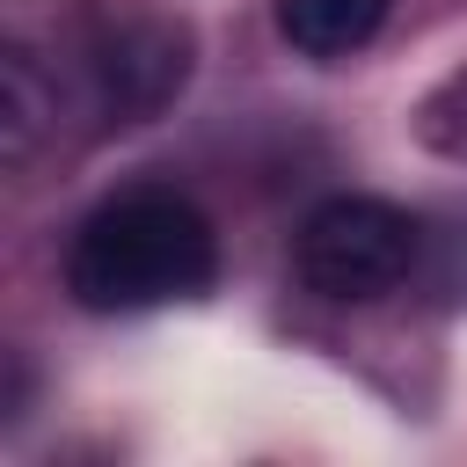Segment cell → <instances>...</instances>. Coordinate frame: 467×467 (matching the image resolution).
<instances>
[{
  "label": "cell",
  "mask_w": 467,
  "mask_h": 467,
  "mask_svg": "<svg viewBox=\"0 0 467 467\" xmlns=\"http://www.w3.org/2000/svg\"><path fill=\"white\" fill-rule=\"evenodd\" d=\"M219 277V234L197 212V197L168 182H131L102 197L73 241H66V292L88 314H146L212 292Z\"/></svg>",
  "instance_id": "6da1fadb"
},
{
  "label": "cell",
  "mask_w": 467,
  "mask_h": 467,
  "mask_svg": "<svg viewBox=\"0 0 467 467\" xmlns=\"http://www.w3.org/2000/svg\"><path fill=\"white\" fill-rule=\"evenodd\" d=\"M416 263V219L387 197H328L306 212L299 241H292V270L314 299L336 306H365L387 299Z\"/></svg>",
  "instance_id": "7a4b0ae2"
},
{
  "label": "cell",
  "mask_w": 467,
  "mask_h": 467,
  "mask_svg": "<svg viewBox=\"0 0 467 467\" xmlns=\"http://www.w3.org/2000/svg\"><path fill=\"white\" fill-rule=\"evenodd\" d=\"M182 80H190V36L168 29V22H124L88 58V88H95V109L109 124L153 117Z\"/></svg>",
  "instance_id": "3957f363"
},
{
  "label": "cell",
  "mask_w": 467,
  "mask_h": 467,
  "mask_svg": "<svg viewBox=\"0 0 467 467\" xmlns=\"http://www.w3.org/2000/svg\"><path fill=\"white\" fill-rule=\"evenodd\" d=\"M387 7L394 0H277V36L299 51V58H358L379 29H387Z\"/></svg>",
  "instance_id": "277c9868"
},
{
  "label": "cell",
  "mask_w": 467,
  "mask_h": 467,
  "mask_svg": "<svg viewBox=\"0 0 467 467\" xmlns=\"http://www.w3.org/2000/svg\"><path fill=\"white\" fill-rule=\"evenodd\" d=\"M0 95H7V168H29V161H36V139H44L51 117H58V88H44L29 44H7V58H0Z\"/></svg>",
  "instance_id": "5b68a950"
}]
</instances>
